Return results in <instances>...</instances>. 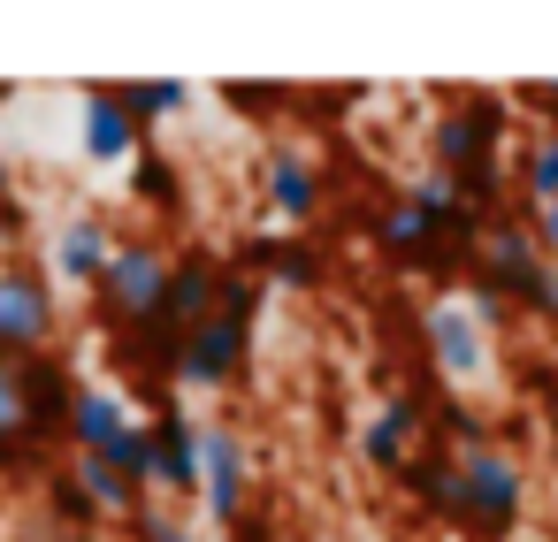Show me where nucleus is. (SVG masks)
Segmentation results:
<instances>
[{
	"label": "nucleus",
	"mask_w": 558,
	"mask_h": 542,
	"mask_svg": "<svg viewBox=\"0 0 558 542\" xmlns=\"http://www.w3.org/2000/svg\"><path fill=\"white\" fill-rule=\"evenodd\" d=\"M466 275L474 283H489V291H505L512 298V313H527V321H550L558 329V268L543 260V245H535V230H527V214H489L482 222V245H474V260H466Z\"/></svg>",
	"instance_id": "nucleus-1"
},
{
	"label": "nucleus",
	"mask_w": 558,
	"mask_h": 542,
	"mask_svg": "<svg viewBox=\"0 0 558 542\" xmlns=\"http://www.w3.org/2000/svg\"><path fill=\"white\" fill-rule=\"evenodd\" d=\"M169 260H177V252H169L154 230H131V237L116 245V260H108V275H100V291H93V313H100L108 336H154V329H161Z\"/></svg>",
	"instance_id": "nucleus-2"
},
{
	"label": "nucleus",
	"mask_w": 558,
	"mask_h": 542,
	"mask_svg": "<svg viewBox=\"0 0 558 542\" xmlns=\"http://www.w3.org/2000/svg\"><path fill=\"white\" fill-rule=\"evenodd\" d=\"M62 336V291L47 275L39 252H9L0 260V359H39Z\"/></svg>",
	"instance_id": "nucleus-3"
},
{
	"label": "nucleus",
	"mask_w": 558,
	"mask_h": 542,
	"mask_svg": "<svg viewBox=\"0 0 558 542\" xmlns=\"http://www.w3.org/2000/svg\"><path fill=\"white\" fill-rule=\"evenodd\" d=\"M520 504H527V473L505 443H482V451H459V527L482 534V542H505L520 527Z\"/></svg>",
	"instance_id": "nucleus-4"
},
{
	"label": "nucleus",
	"mask_w": 558,
	"mask_h": 542,
	"mask_svg": "<svg viewBox=\"0 0 558 542\" xmlns=\"http://www.w3.org/2000/svg\"><path fill=\"white\" fill-rule=\"evenodd\" d=\"M421 344H428V367H436L451 390H474V382H489V367H497V336L474 321V306H466L459 291H436V298L421 306Z\"/></svg>",
	"instance_id": "nucleus-5"
},
{
	"label": "nucleus",
	"mask_w": 558,
	"mask_h": 542,
	"mask_svg": "<svg viewBox=\"0 0 558 542\" xmlns=\"http://www.w3.org/2000/svg\"><path fill=\"white\" fill-rule=\"evenodd\" d=\"M245 367H253V329H238V321L215 313V321H199V329L177 336L169 390H184V397H230L245 382Z\"/></svg>",
	"instance_id": "nucleus-6"
},
{
	"label": "nucleus",
	"mask_w": 558,
	"mask_h": 542,
	"mask_svg": "<svg viewBox=\"0 0 558 542\" xmlns=\"http://www.w3.org/2000/svg\"><path fill=\"white\" fill-rule=\"evenodd\" d=\"M199 504L222 534L245 527V504H253V451L238 435V420H207L199 435Z\"/></svg>",
	"instance_id": "nucleus-7"
},
{
	"label": "nucleus",
	"mask_w": 558,
	"mask_h": 542,
	"mask_svg": "<svg viewBox=\"0 0 558 542\" xmlns=\"http://www.w3.org/2000/svg\"><path fill=\"white\" fill-rule=\"evenodd\" d=\"M222 283H230V260H222L215 245H177V260H169V298H161V329L184 336V329L215 321V313H222Z\"/></svg>",
	"instance_id": "nucleus-8"
},
{
	"label": "nucleus",
	"mask_w": 558,
	"mask_h": 542,
	"mask_svg": "<svg viewBox=\"0 0 558 542\" xmlns=\"http://www.w3.org/2000/svg\"><path fill=\"white\" fill-rule=\"evenodd\" d=\"M146 435H154V473H146L154 504L199 496V435H207V428L169 397V405H154V412H146Z\"/></svg>",
	"instance_id": "nucleus-9"
},
{
	"label": "nucleus",
	"mask_w": 558,
	"mask_h": 542,
	"mask_svg": "<svg viewBox=\"0 0 558 542\" xmlns=\"http://www.w3.org/2000/svg\"><path fill=\"white\" fill-rule=\"evenodd\" d=\"M77 374H70V352H39L24 359V405H32V451L54 458L70 451V412H77Z\"/></svg>",
	"instance_id": "nucleus-10"
},
{
	"label": "nucleus",
	"mask_w": 558,
	"mask_h": 542,
	"mask_svg": "<svg viewBox=\"0 0 558 542\" xmlns=\"http://www.w3.org/2000/svg\"><path fill=\"white\" fill-rule=\"evenodd\" d=\"M77 146H85L93 169H123V161L146 153V131L131 123V108L116 100V85H85L77 93Z\"/></svg>",
	"instance_id": "nucleus-11"
},
{
	"label": "nucleus",
	"mask_w": 558,
	"mask_h": 542,
	"mask_svg": "<svg viewBox=\"0 0 558 542\" xmlns=\"http://www.w3.org/2000/svg\"><path fill=\"white\" fill-rule=\"evenodd\" d=\"M116 245H123V237L108 230V214H70V222H54V237H47V275L70 283V291H100Z\"/></svg>",
	"instance_id": "nucleus-12"
},
{
	"label": "nucleus",
	"mask_w": 558,
	"mask_h": 542,
	"mask_svg": "<svg viewBox=\"0 0 558 542\" xmlns=\"http://www.w3.org/2000/svg\"><path fill=\"white\" fill-rule=\"evenodd\" d=\"M428 420H436V405H428V397H413V390L383 397V412L360 428V458H367L375 473H405V466H413V451L428 443Z\"/></svg>",
	"instance_id": "nucleus-13"
},
{
	"label": "nucleus",
	"mask_w": 558,
	"mask_h": 542,
	"mask_svg": "<svg viewBox=\"0 0 558 542\" xmlns=\"http://www.w3.org/2000/svg\"><path fill=\"white\" fill-rule=\"evenodd\" d=\"M260 192H268V214L276 222H314L322 214V161L314 153H299V146H276L268 161H260Z\"/></svg>",
	"instance_id": "nucleus-14"
},
{
	"label": "nucleus",
	"mask_w": 558,
	"mask_h": 542,
	"mask_svg": "<svg viewBox=\"0 0 558 542\" xmlns=\"http://www.w3.org/2000/svg\"><path fill=\"white\" fill-rule=\"evenodd\" d=\"M131 428H138V412H131L123 390H108V382H85L77 390V412H70V451L77 458H116V443Z\"/></svg>",
	"instance_id": "nucleus-15"
},
{
	"label": "nucleus",
	"mask_w": 558,
	"mask_h": 542,
	"mask_svg": "<svg viewBox=\"0 0 558 542\" xmlns=\"http://www.w3.org/2000/svg\"><path fill=\"white\" fill-rule=\"evenodd\" d=\"M398 481L413 489V504H421V512H436V519H451V527H459V451L421 443V451H413V466H405Z\"/></svg>",
	"instance_id": "nucleus-16"
},
{
	"label": "nucleus",
	"mask_w": 558,
	"mask_h": 542,
	"mask_svg": "<svg viewBox=\"0 0 558 542\" xmlns=\"http://www.w3.org/2000/svg\"><path fill=\"white\" fill-rule=\"evenodd\" d=\"M0 466L9 473H24V466H54V458H39L32 451V405H24V367L16 359H0Z\"/></svg>",
	"instance_id": "nucleus-17"
},
{
	"label": "nucleus",
	"mask_w": 558,
	"mask_h": 542,
	"mask_svg": "<svg viewBox=\"0 0 558 542\" xmlns=\"http://www.w3.org/2000/svg\"><path fill=\"white\" fill-rule=\"evenodd\" d=\"M512 184H520V199L527 207H558V131H527L520 138V153H512Z\"/></svg>",
	"instance_id": "nucleus-18"
},
{
	"label": "nucleus",
	"mask_w": 558,
	"mask_h": 542,
	"mask_svg": "<svg viewBox=\"0 0 558 542\" xmlns=\"http://www.w3.org/2000/svg\"><path fill=\"white\" fill-rule=\"evenodd\" d=\"M116 100H123V108H131V123L146 131V123L184 115V108H192V85H184V77H116Z\"/></svg>",
	"instance_id": "nucleus-19"
},
{
	"label": "nucleus",
	"mask_w": 558,
	"mask_h": 542,
	"mask_svg": "<svg viewBox=\"0 0 558 542\" xmlns=\"http://www.w3.org/2000/svg\"><path fill=\"white\" fill-rule=\"evenodd\" d=\"M131 192H138V199H146L154 214H177V207H184V184H177V161H161L154 146L138 153V169H131Z\"/></svg>",
	"instance_id": "nucleus-20"
},
{
	"label": "nucleus",
	"mask_w": 558,
	"mask_h": 542,
	"mask_svg": "<svg viewBox=\"0 0 558 542\" xmlns=\"http://www.w3.org/2000/svg\"><path fill=\"white\" fill-rule=\"evenodd\" d=\"M260 306H268V283H260L253 268H238V260H230V283H222V321L253 329V321H260Z\"/></svg>",
	"instance_id": "nucleus-21"
},
{
	"label": "nucleus",
	"mask_w": 558,
	"mask_h": 542,
	"mask_svg": "<svg viewBox=\"0 0 558 542\" xmlns=\"http://www.w3.org/2000/svg\"><path fill=\"white\" fill-rule=\"evenodd\" d=\"M436 428L451 435V451H482V443H497V435H489V412H474L466 397H444V405H436Z\"/></svg>",
	"instance_id": "nucleus-22"
},
{
	"label": "nucleus",
	"mask_w": 558,
	"mask_h": 542,
	"mask_svg": "<svg viewBox=\"0 0 558 542\" xmlns=\"http://www.w3.org/2000/svg\"><path fill=\"white\" fill-rule=\"evenodd\" d=\"M123 542H207V534H192V527L177 519V504H146V512L123 527Z\"/></svg>",
	"instance_id": "nucleus-23"
},
{
	"label": "nucleus",
	"mask_w": 558,
	"mask_h": 542,
	"mask_svg": "<svg viewBox=\"0 0 558 542\" xmlns=\"http://www.w3.org/2000/svg\"><path fill=\"white\" fill-rule=\"evenodd\" d=\"M222 100H230V108H245V115H276V108H299V85H253V77L238 85V77H230V85H222Z\"/></svg>",
	"instance_id": "nucleus-24"
},
{
	"label": "nucleus",
	"mask_w": 558,
	"mask_h": 542,
	"mask_svg": "<svg viewBox=\"0 0 558 542\" xmlns=\"http://www.w3.org/2000/svg\"><path fill=\"white\" fill-rule=\"evenodd\" d=\"M512 100H527V108L543 115V131H558V77H550V85H520Z\"/></svg>",
	"instance_id": "nucleus-25"
},
{
	"label": "nucleus",
	"mask_w": 558,
	"mask_h": 542,
	"mask_svg": "<svg viewBox=\"0 0 558 542\" xmlns=\"http://www.w3.org/2000/svg\"><path fill=\"white\" fill-rule=\"evenodd\" d=\"M527 230H535V245H543V260L558 268V207H527Z\"/></svg>",
	"instance_id": "nucleus-26"
},
{
	"label": "nucleus",
	"mask_w": 558,
	"mask_h": 542,
	"mask_svg": "<svg viewBox=\"0 0 558 542\" xmlns=\"http://www.w3.org/2000/svg\"><path fill=\"white\" fill-rule=\"evenodd\" d=\"M9 214H16V169L0 161V222H9Z\"/></svg>",
	"instance_id": "nucleus-27"
},
{
	"label": "nucleus",
	"mask_w": 558,
	"mask_h": 542,
	"mask_svg": "<svg viewBox=\"0 0 558 542\" xmlns=\"http://www.w3.org/2000/svg\"><path fill=\"white\" fill-rule=\"evenodd\" d=\"M0 100H16V85H9V77H0Z\"/></svg>",
	"instance_id": "nucleus-28"
}]
</instances>
